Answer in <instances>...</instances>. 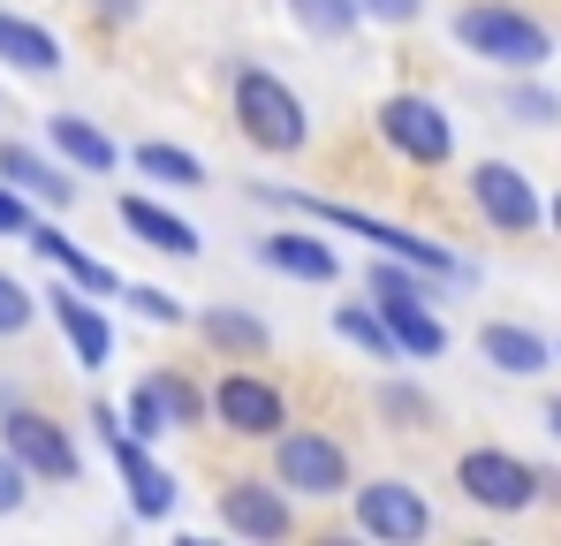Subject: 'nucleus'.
<instances>
[{"label": "nucleus", "mask_w": 561, "mask_h": 546, "mask_svg": "<svg viewBox=\"0 0 561 546\" xmlns=\"http://www.w3.org/2000/svg\"><path fill=\"white\" fill-rule=\"evenodd\" d=\"M0 448L31 470V486H77L84 478V455H77V433L31 402H8L0 410Z\"/></svg>", "instance_id": "nucleus-8"}, {"label": "nucleus", "mask_w": 561, "mask_h": 546, "mask_svg": "<svg viewBox=\"0 0 561 546\" xmlns=\"http://www.w3.org/2000/svg\"><path fill=\"white\" fill-rule=\"evenodd\" d=\"M342 501H350L357 532H365L373 546H417V539H433V501H425L410 478H365V486H350Z\"/></svg>", "instance_id": "nucleus-9"}, {"label": "nucleus", "mask_w": 561, "mask_h": 546, "mask_svg": "<svg viewBox=\"0 0 561 546\" xmlns=\"http://www.w3.org/2000/svg\"><path fill=\"white\" fill-rule=\"evenodd\" d=\"M547 433H554V441H561V395H554V402H547Z\"/></svg>", "instance_id": "nucleus-36"}, {"label": "nucleus", "mask_w": 561, "mask_h": 546, "mask_svg": "<svg viewBox=\"0 0 561 546\" xmlns=\"http://www.w3.org/2000/svg\"><path fill=\"white\" fill-rule=\"evenodd\" d=\"M114 220L129 228V243H145V251H160V259H197V251H205V236L190 228L175 205H160L152 190H122V197H114Z\"/></svg>", "instance_id": "nucleus-17"}, {"label": "nucleus", "mask_w": 561, "mask_h": 546, "mask_svg": "<svg viewBox=\"0 0 561 546\" xmlns=\"http://www.w3.org/2000/svg\"><path fill=\"white\" fill-rule=\"evenodd\" d=\"M23 501H31V470H23V463H15V455L0 448V516H15V509H23Z\"/></svg>", "instance_id": "nucleus-33"}, {"label": "nucleus", "mask_w": 561, "mask_h": 546, "mask_svg": "<svg viewBox=\"0 0 561 546\" xmlns=\"http://www.w3.org/2000/svg\"><path fill=\"white\" fill-rule=\"evenodd\" d=\"M470 213L493 236H539L547 228V197H539V182L524 175L516 160H478L470 168Z\"/></svg>", "instance_id": "nucleus-11"}, {"label": "nucleus", "mask_w": 561, "mask_h": 546, "mask_svg": "<svg viewBox=\"0 0 561 546\" xmlns=\"http://www.w3.org/2000/svg\"><path fill=\"white\" fill-rule=\"evenodd\" d=\"M23 243H31V251H38L46 266L61 273V281H77L84 296H99V304H106V296H122V273H114V266H99L84 243H69V228H61V220H46V213H38Z\"/></svg>", "instance_id": "nucleus-18"}, {"label": "nucleus", "mask_w": 561, "mask_h": 546, "mask_svg": "<svg viewBox=\"0 0 561 546\" xmlns=\"http://www.w3.org/2000/svg\"><path fill=\"white\" fill-rule=\"evenodd\" d=\"M357 15L365 23H387V31H410L425 15V0H357Z\"/></svg>", "instance_id": "nucleus-32"}, {"label": "nucleus", "mask_w": 561, "mask_h": 546, "mask_svg": "<svg viewBox=\"0 0 561 546\" xmlns=\"http://www.w3.org/2000/svg\"><path fill=\"white\" fill-rule=\"evenodd\" d=\"M228 106H236V129H243L259 152H274V160H296V152L311 145V106H304L296 84L274 77L266 61H236Z\"/></svg>", "instance_id": "nucleus-3"}, {"label": "nucleus", "mask_w": 561, "mask_h": 546, "mask_svg": "<svg viewBox=\"0 0 561 546\" xmlns=\"http://www.w3.org/2000/svg\"><path fill=\"white\" fill-rule=\"evenodd\" d=\"M456 493L485 516H524L531 501H547V470L508 448H463L456 455Z\"/></svg>", "instance_id": "nucleus-7"}, {"label": "nucleus", "mask_w": 561, "mask_h": 546, "mask_svg": "<svg viewBox=\"0 0 561 546\" xmlns=\"http://www.w3.org/2000/svg\"><path fill=\"white\" fill-rule=\"evenodd\" d=\"M92 433L106 441L114 470H122V486H129V516H137V524H168V516H175V486H183V478H175L160 455L122 425V410H114V402H92Z\"/></svg>", "instance_id": "nucleus-5"}, {"label": "nucleus", "mask_w": 561, "mask_h": 546, "mask_svg": "<svg viewBox=\"0 0 561 546\" xmlns=\"http://www.w3.org/2000/svg\"><path fill=\"white\" fill-rule=\"evenodd\" d=\"M334 334H342L350 350H365L373 364H402V350H394V334H387L373 296H365V304H334Z\"/></svg>", "instance_id": "nucleus-24"}, {"label": "nucleus", "mask_w": 561, "mask_h": 546, "mask_svg": "<svg viewBox=\"0 0 561 546\" xmlns=\"http://www.w3.org/2000/svg\"><path fill=\"white\" fill-rule=\"evenodd\" d=\"M122 304H129L145 327H190V304H183V296H168V288H152V281H129Z\"/></svg>", "instance_id": "nucleus-30"}, {"label": "nucleus", "mask_w": 561, "mask_h": 546, "mask_svg": "<svg viewBox=\"0 0 561 546\" xmlns=\"http://www.w3.org/2000/svg\"><path fill=\"white\" fill-rule=\"evenodd\" d=\"M0 182L15 190V197H31L38 213H69L77 205V168H61L54 152H38V145H23V137H0Z\"/></svg>", "instance_id": "nucleus-15"}, {"label": "nucleus", "mask_w": 561, "mask_h": 546, "mask_svg": "<svg viewBox=\"0 0 561 546\" xmlns=\"http://www.w3.org/2000/svg\"><path fill=\"white\" fill-rule=\"evenodd\" d=\"M365 296L379 304V319H387V334H394L402 364H440V357H448V319L433 311L425 288H365Z\"/></svg>", "instance_id": "nucleus-14"}, {"label": "nucleus", "mask_w": 561, "mask_h": 546, "mask_svg": "<svg viewBox=\"0 0 561 546\" xmlns=\"http://www.w3.org/2000/svg\"><path fill=\"white\" fill-rule=\"evenodd\" d=\"M205 410H213V425L236 433V441H274L280 425H288V395H280L266 372H251V364L220 372V379L205 387Z\"/></svg>", "instance_id": "nucleus-10"}, {"label": "nucleus", "mask_w": 561, "mask_h": 546, "mask_svg": "<svg viewBox=\"0 0 561 546\" xmlns=\"http://www.w3.org/2000/svg\"><path fill=\"white\" fill-rule=\"evenodd\" d=\"M137 8H145V0H92V15L106 23V31H129V23H137Z\"/></svg>", "instance_id": "nucleus-35"}, {"label": "nucleus", "mask_w": 561, "mask_h": 546, "mask_svg": "<svg viewBox=\"0 0 561 546\" xmlns=\"http://www.w3.org/2000/svg\"><path fill=\"white\" fill-rule=\"evenodd\" d=\"M190 327H197L205 350H220V357H236V364H251V357L274 350V327H266L259 311H243V304H197Z\"/></svg>", "instance_id": "nucleus-20"}, {"label": "nucleus", "mask_w": 561, "mask_h": 546, "mask_svg": "<svg viewBox=\"0 0 561 546\" xmlns=\"http://www.w3.org/2000/svg\"><path fill=\"white\" fill-rule=\"evenodd\" d=\"M448 31H456V46L470 61H493L501 77H524V69L554 61V31L531 8H516V0H463Z\"/></svg>", "instance_id": "nucleus-2"}, {"label": "nucleus", "mask_w": 561, "mask_h": 546, "mask_svg": "<svg viewBox=\"0 0 561 546\" xmlns=\"http://www.w3.org/2000/svg\"><path fill=\"white\" fill-rule=\"evenodd\" d=\"M31 327H38V296L0 266V342H15V334H31Z\"/></svg>", "instance_id": "nucleus-31"}, {"label": "nucleus", "mask_w": 561, "mask_h": 546, "mask_svg": "<svg viewBox=\"0 0 561 546\" xmlns=\"http://www.w3.org/2000/svg\"><path fill=\"white\" fill-rule=\"evenodd\" d=\"M266 205H288V213H304V220H319V228H342V236H365L379 259H402V266L433 273V281H478V266L470 259H456L448 243H433V236H417V228H402V220H379V213H365V205H334V197H304V190H259Z\"/></svg>", "instance_id": "nucleus-1"}, {"label": "nucleus", "mask_w": 561, "mask_h": 546, "mask_svg": "<svg viewBox=\"0 0 561 546\" xmlns=\"http://www.w3.org/2000/svg\"><path fill=\"white\" fill-rule=\"evenodd\" d=\"M122 425H129L145 448H160V441L175 433V425H168V410H160V387H152V379H137V387H129V402H122Z\"/></svg>", "instance_id": "nucleus-29"}, {"label": "nucleus", "mask_w": 561, "mask_h": 546, "mask_svg": "<svg viewBox=\"0 0 561 546\" xmlns=\"http://www.w3.org/2000/svg\"><path fill=\"white\" fill-rule=\"evenodd\" d=\"M8 402H23V387H15V379H0V410H8Z\"/></svg>", "instance_id": "nucleus-37"}, {"label": "nucleus", "mask_w": 561, "mask_h": 546, "mask_svg": "<svg viewBox=\"0 0 561 546\" xmlns=\"http://www.w3.org/2000/svg\"><path fill=\"white\" fill-rule=\"evenodd\" d=\"M547 228H554V236H561V190H554V205H547Z\"/></svg>", "instance_id": "nucleus-38"}, {"label": "nucleus", "mask_w": 561, "mask_h": 546, "mask_svg": "<svg viewBox=\"0 0 561 546\" xmlns=\"http://www.w3.org/2000/svg\"><path fill=\"white\" fill-rule=\"evenodd\" d=\"M478 357L493 372H508V379H539V372H554V342L539 327H524V319H485L478 327Z\"/></svg>", "instance_id": "nucleus-21"}, {"label": "nucleus", "mask_w": 561, "mask_h": 546, "mask_svg": "<svg viewBox=\"0 0 561 546\" xmlns=\"http://www.w3.org/2000/svg\"><path fill=\"white\" fill-rule=\"evenodd\" d=\"M129 168H137V182H152V190H205V160L190 145H168V137L129 145Z\"/></svg>", "instance_id": "nucleus-23"}, {"label": "nucleus", "mask_w": 561, "mask_h": 546, "mask_svg": "<svg viewBox=\"0 0 561 546\" xmlns=\"http://www.w3.org/2000/svg\"><path fill=\"white\" fill-rule=\"evenodd\" d=\"M145 379L160 387V410H168V425H175V433H190V425H213V410H205V387H197L190 372L160 364V372H145Z\"/></svg>", "instance_id": "nucleus-27"}, {"label": "nucleus", "mask_w": 561, "mask_h": 546, "mask_svg": "<svg viewBox=\"0 0 561 546\" xmlns=\"http://www.w3.org/2000/svg\"><path fill=\"white\" fill-rule=\"evenodd\" d=\"M274 486L288 501H342V493L357 486V470H350V448H342L334 433H319V425H280L274 433Z\"/></svg>", "instance_id": "nucleus-4"}, {"label": "nucleus", "mask_w": 561, "mask_h": 546, "mask_svg": "<svg viewBox=\"0 0 561 546\" xmlns=\"http://www.w3.org/2000/svg\"><path fill=\"white\" fill-rule=\"evenodd\" d=\"M373 129H379V145L394 160H410V168H448L456 160V122H448V106L433 91H387Z\"/></svg>", "instance_id": "nucleus-6"}, {"label": "nucleus", "mask_w": 561, "mask_h": 546, "mask_svg": "<svg viewBox=\"0 0 561 546\" xmlns=\"http://www.w3.org/2000/svg\"><path fill=\"white\" fill-rule=\"evenodd\" d=\"M31 220H38V205H31V197H15V190L0 182V236H15V243H23V236H31Z\"/></svg>", "instance_id": "nucleus-34"}, {"label": "nucleus", "mask_w": 561, "mask_h": 546, "mask_svg": "<svg viewBox=\"0 0 561 546\" xmlns=\"http://www.w3.org/2000/svg\"><path fill=\"white\" fill-rule=\"evenodd\" d=\"M220 532H236L251 546H288L296 539V501L274 478H228L220 486Z\"/></svg>", "instance_id": "nucleus-12"}, {"label": "nucleus", "mask_w": 561, "mask_h": 546, "mask_svg": "<svg viewBox=\"0 0 561 546\" xmlns=\"http://www.w3.org/2000/svg\"><path fill=\"white\" fill-rule=\"evenodd\" d=\"M251 251H259V266H274L280 281H304V288H334V281H342V251L319 236V220L274 228V236H259Z\"/></svg>", "instance_id": "nucleus-16"}, {"label": "nucleus", "mask_w": 561, "mask_h": 546, "mask_svg": "<svg viewBox=\"0 0 561 546\" xmlns=\"http://www.w3.org/2000/svg\"><path fill=\"white\" fill-rule=\"evenodd\" d=\"M501 114L524 122V129H554L561 122V91L539 84V69H524V77H508V91H501Z\"/></svg>", "instance_id": "nucleus-28"}, {"label": "nucleus", "mask_w": 561, "mask_h": 546, "mask_svg": "<svg viewBox=\"0 0 561 546\" xmlns=\"http://www.w3.org/2000/svg\"><path fill=\"white\" fill-rule=\"evenodd\" d=\"M46 152L61 160V168H77V175H114L122 168V145L99 129L92 114H46Z\"/></svg>", "instance_id": "nucleus-19"}, {"label": "nucleus", "mask_w": 561, "mask_h": 546, "mask_svg": "<svg viewBox=\"0 0 561 546\" xmlns=\"http://www.w3.org/2000/svg\"><path fill=\"white\" fill-rule=\"evenodd\" d=\"M373 410L394 425V433H425V425H440L433 395H425V387H410V379H379V387H373Z\"/></svg>", "instance_id": "nucleus-26"}, {"label": "nucleus", "mask_w": 561, "mask_h": 546, "mask_svg": "<svg viewBox=\"0 0 561 546\" xmlns=\"http://www.w3.org/2000/svg\"><path fill=\"white\" fill-rule=\"evenodd\" d=\"M288 23L311 38V46H342V38H357V0H288Z\"/></svg>", "instance_id": "nucleus-25"}, {"label": "nucleus", "mask_w": 561, "mask_h": 546, "mask_svg": "<svg viewBox=\"0 0 561 546\" xmlns=\"http://www.w3.org/2000/svg\"><path fill=\"white\" fill-rule=\"evenodd\" d=\"M0 61L15 69V77H61V38L46 31V23H31V15H15V8H0Z\"/></svg>", "instance_id": "nucleus-22"}, {"label": "nucleus", "mask_w": 561, "mask_h": 546, "mask_svg": "<svg viewBox=\"0 0 561 546\" xmlns=\"http://www.w3.org/2000/svg\"><path fill=\"white\" fill-rule=\"evenodd\" d=\"M554 364H561V342H554Z\"/></svg>", "instance_id": "nucleus-39"}, {"label": "nucleus", "mask_w": 561, "mask_h": 546, "mask_svg": "<svg viewBox=\"0 0 561 546\" xmlns=\"http://www.w3.org/2000/svg\"><path fill=\"white\" fill-rule=\"evenodd\" d=\"M38 311L61 327V342H69V357H77V372H106L114 364V319L99 311V296H84L77 281H54L46 296H38Z\"/></svg>", "instance_id": "nucleus-13"}]
</instances>
